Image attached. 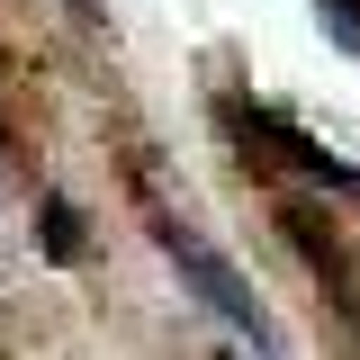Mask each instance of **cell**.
Returning <instances> with one entry per match:
<instances>
[{
	"instance_id": "6da1fadb",
	"label": "cell",
	"mask_w": 360,
	"mask_h": 360,
	"mask_svg": "<svg viewBox=\"0 0 360 360\" xmlns=\"http://www.w3.org/2000/svg\"><path fill=\"white\" fill-rule=\"evenodd\" d=\"M162 252H172V270L189 279V288H198V307L217 315L225 333H243L252 352H279V324L262 315V297H252V279H243V270L225 262L217 243H198L189 225H162Z\"/></svg>"
}]
</instances>
